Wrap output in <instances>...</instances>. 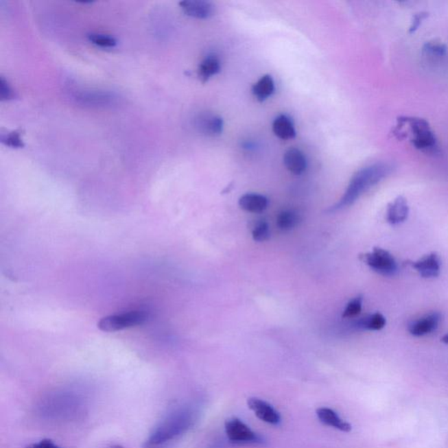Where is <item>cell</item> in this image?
<instances>
[{
  "mask_svg": "<svg viewBox=\"0 0 448 448\" xmlns=\"http://www.w3.org/2000/svg\"><path fill=\"white\" fill-rule=\"evenodd\" d=\"M193 423L190 410L176 409L161 419L146 438L143 448H171Z\"/></svg>",
  "mask_w": 448,
  "mask_h": 448,
  "instance_id": "obj_1",
  "label": "cell"
},
{
  "mask_svg": "<svg viewBox=\"0 0 448 448\" xmlns=\"http://www.w3.org/2000/svg\"><path fill=\"white\" fill-rule=\"evenodd\" d=\"M392 170L393 165L387 162H377L362 168L352 177L342 198L329 211H338L352 205L359 197L389 176Z\"/></svg>",
  "mask_w": 448,
  "mask_h": 448,
  "instance_id": "obj_2",
  "label": "cell"
},
{
  "mask_svg": "<svg viewBox=\"0 0 448 448\" xmlns=\"http://www.w3.org/2000/svg\"><path fill=\"white\" fill-rule=\"evenodd\" d=\"M399 122L406 126V137H411V142L418 150L425 154H440L438 139L427 120L419 117H403Z\"/></svg>",
  "mask_w": 448,
  "mask_h": 448,
  "instance_id": "obj_3",
  "label": "cell"
},
{
  "mask_svg": "<svg viewBox=\"0 0 448 448\" xmlns=\"http://www.w3.org/2000/svg\"><path fill=\"white\" fill-rule=\"evenodd\" d=\"M148 318V314L145 311H130V312L103 318L98 322V327L104 332H117L129 327L142 325Z\"/></svg>",
  "mask_w": 448,
  "mask_h": 448,
  "instance_id": "obj_4",
  "label": "cell"
},
{
  "mask_svg": "<svg viewBox=\"0 0 448 448\" xmlns=\"http://www.w3.org/2000/svg\"><path fill=\"white\" fill-rule=\"evenodd\" d=\"M362 260L378 274L392 277L399 272L398 263L388 250L382 248H374L373 252L361 256Z\"/></svg>",
  "mask_w": 448,
  "mask_h": 448,
  "instance_id": "obj_5",
  "label": "cell"
},
{
  "mask_svg": "<svg viewBox=\"0 0 448 448\" xmlns=\"http://www.w3.org/2000/svg\"><path fill=\"white\" fill-rule=\"evenodd\" d=\"M225 432L231 443L237 444L256 443L260 437L241 419L231 418L225 422Z\"/></svg>",
  "mask_w": 448,
  "mask_h": 448,
  "instance_id": "obj_6",
  "label": "cell"
},
{
  "mask_svg": "<svg viewBox=\"0 0 448 448\" xmlns=\"http://www.w3.org/2000/svg\"><path fill=\"white\" fill-rule=\"evenodd\" d=\"M75 99L81 106L97 108L113 106L119 97L111 91L89 90L78 92Z\"/></svg>",
  "mask_w": 448,
  "mask_h": 448,
  "instance_id": "obj_7",
  "label": "cell"
},
{
  "mask_svg": "<svg viewBox=\"0 0 448 448\" xmlns=\"http://www.w3.org/2000/svg\"><path fill=\"white\" fill-rule=\"evenodd\" d=\"M441 320L440 314L433 312L412 320L408 326V331L416 338L429 335L438 329Z\"/></svg>",
  "mask_w": 448,
  "mask_h": 448,
  "instance_id": "obj_8",
  "label": "cell"
},
{
  "mask_svg": "<svg viewBox=\"0 0 448 448\" xmlns=\"http://www.w3.org/2000/svg\"><path fill=\"white\" fill-rule=\"evenodd\" d=\"M247 405L260 421L271 425H278L281 421L277 410L265 400L250 398L248 399Z\"/></svg>",
  "mask_w": 448,
  "mask_h": 448,
  "instance_id": "obj_9",
  "label": "cell"
},
{
  "mask_svg": "<svg viewBox=\"0 0 448 448\" xmlns=\"http://www.w3.org/2000/svg\"><path fill=\"white\" fill-rule=\"evenodd\" d=\"M179 5L184 14L200 20L212 17L215 12V5L204 0H184Z\"/></svg>",
  "mask_w": 448,
  "mask_h": 448,
  "instance_id": "obj_10",
  "label": "cell"
},
{
  "mask_svg": "<svg viewBox=\"0 0 448 448\" xmlns=\"http://www.w3.org/2000/svg\"><path fill=\"white\" fill-rule=\"evenodd\" d=\"M411 266L424 279L436 278L440 273L441 262L440 257L434 252L422 257L417 261L412 262Z\"/></svg>",
  "mask_w": 448,
  "mask_h": 448,
  "instance_id": "obj_11",
  "label": "cell"
},
{
  "mask_svg": "<svg viewBox=\"0 0 448 448\" xmlns=\"http://www.w3.org/2000/svg\"><path fill=\"white\" fill-rule=\"evenodd\" d=\"M196 128L208 137H217L224 130V120L215 114H202L196 119Z\"/></svg>",
  "mask_w": 448,
  "mask_h": 448,
  "instance_id": "obj_12",
  "label": "cell"
},
{
  "mask_svg": "<svg viewBox=\"0 0 448 448\" xmlns=\"http://www.w3.org/2000/svg\"><path fill=\"white\" fill-rule=\"evenodd\" d=\"M408 203L403 196L397 197L388 206L386 219L387 222L390 224L397 225L402 224V222L408 219Z\"/></svg>",
  "mask_w": 448,
  "mask_h": 448,
  "instance_id": "obj_13",
  "label": "cell"
},
{
  "mask_svg": "<svg viewBox=\"0 0 448 448\" xmlns=\"http://www.w3.org/2000/svg\"><path fill=\"white\" fill-rule=\"evenodd\" d=\"M284 164L289 172L296 176L303 174L307 167L306 156L297 148H290L285 152Z\"/></svg>",
  "mask_w": 448,
  "mask_h": 448,
  "instance_id": "obj_14",
  "label": "cell"
},
{
  "mask_svg": "<svg viewBox=\"0 0 448 448\" xmlns=\"http://www.w3.org/2000/svg\"><path fill=\"white\" fill-rule=\"evenodd\" d=\"M316 415L322 423L329 425V427L338 429V430L344 432V433H349L352 430L351 425L340 417L338 412L332 409L327 408H319L316 411Z\"/></svg>",
  "mask_w": 448,
  "mask_h": 448,
  "instance_id": "obj_15",
  "label": "cell"
},
{
  "mask_svg": "<svg viewBox=\"0 0 448 448\" xmlns=\"http://www.w3.org/2000/svg\"><path fill=\"white\" fill-rule=\"evenodd\" d=\"M221 71V61L219 57L215 54L207 56L203 61L200 63L198 68V76L200 80L206 82Z\"/></svg>",
  "mask_w": 448,
  "mask_h": 448,
  "instance_id": "obj_16",
  "label": "cell"
},
{
  "mask_svg": "<svg viewBox=\"0 0 448 448\" xmlns=\"http://www.w3.org/2000/svg\"><path fill=\"white\" fill-rule=\"evenodd\" d=\"M239 206L244 211L250 213H261L268 206V199L259 193H246L239 199Z\"/></svg>",
  "mask_w": 448,
  "mask_h": 448,
  "instance_id": "obj_17",
  "label": "cell"
},
{
  "mask_svg": "<svg viewBox=\"0 0 448 448\" xmlns=\"http://www.w3.org/2000/svg\"><path fill=\"white\" fill-rule=\"evenodd\" d=\"M272 131L281 139L287 141L296 137L294 123L287 115H279L272 123Z\"/></svg>",
  "mask_w": 448,
  "mask_h": 448,
  "instance_id": "obj_18",
  "label": "cell"
},
{
  "mask_svg": "<svg viewBox=\"0 0 448 448\" xmlns=\"http://www.w3.org/2000/svg\"><path fill=\"white\" fill-rule=\"evenodd\" d=\"M275 91V82L272 75H263L259 81L253 85L252 93L257 101L263 102L268 99Z\"/></svg>",
  "mask_w": 448,
  "mask_h": 448,
  "instance_id": "obj_19",
  "label": "cell"
},
{
  "mask_svg": "<svg viewBox=\"0 0 448 448\" xmlns=\"http://www.w3.org/2000/svg\"><path fill=\"white\" fill-rule=\"evenodd\" d=\"M386 325V317L382 314L376 313L370 314V316L362 318L358 320L355 326L358 329L364 330H370V331H379Z\"/></svg>",
  "mask_w": 448,
  "mask_h": 448,
  "instance_id": "obj_20",
  "label": "cell"
},
{
  "mask_svg": "<svg viewBox=\"0 0 448 448\" xmlns=\"http://www.w3.org/2000/svg\"><path fill=\"white\" fill-rule=\"evenodd\" d=\"M298 222H300L298 215L296 213L290 211L281 212L277 219L279 228L284 231L292 230V228L297 226Z\"/></svg>",
  "mask_w": 448,
  "mask_h": 448,
  "instance_id": "obj_21",
  "label": "cell"
},
{
  "mask_svg": "<svg viewBox=\"0 0 448 448\" xmlns=\"http://www.w3.org/2000/svg\"><path fill=\"white\" fill-rule=\"evenodd\" d=\"M87 38L92 44L102 47V49H113L117 44L116 38L109 36V34L91 33L87 34Z\"/></svg>",
  "mask_w": 448,
  "mask_h": 448,
  "instance_id": "obj_22",
  "label": "cell"
},
{
  "mask_svg": "<svg viewBox=\"0 0 448 448\" xmlns=\"http://www.w3.org/2000/svg\"><path fill=\"white\" fill-rule=\"evenodd\" d=\"M270 228L266 221L260 220L257 222L252 230V237L256 242H265L270 238Z\"/></svg>",
  "mask_w": 448,
  "mask_h": 448,
  "instance_id": "obj_23",
  "label": "cell"
},
{
  "mask_svg": "<svg viewBox=\"0 0 448 448\" xmlns=\"http://www.w3.org/2000/svg\"><path fill=\"white\" fill-rule=\"evenodd\" d=\"M363 307V297L358 296L353 298L346 306L343 311V318H352L358 316Z\"/></svg>",
  "mask_w": 448,
  "mask_h": 448,
  "instance_id": "obj_24",
  "label": "cell"
},
{
  "mask_svg": "<svg viewBox=\"0 0 448 448\" xmlns=\"http://www.w3.org/2000/svg\"><path fill=\"white\" fill-rule=\"evenodd\" d=\"M423 52L432 58H440L446 55L447 47L441 43H428L425 44Z\"/></svg>",
  "mask_w": 448,
  "mask_h": 448,
  "instance_id": "obj_25",
  "label": "cell"
},
{
  "mask_svg": "<svg viewBox=\"0 0 448 448\" xmlns=\"http://www.w3.org/2000/svg\"><path fill=\"white\" fill-rule=\"evenodd\" d=\"M1 142L6 146L11 148H24V143L21 139V132L19 131L12 132L8 134L3 135L1 137Z\"/></svg>",
  "mask_w": 448,
  "mask_h": 448,
  "instance_id": "obj_26",
  "label": "cell"
},
{
  "mask_svg": "<svg viewBox=\"0 0 448 448\" xmlns=\"http://www.w3.org/2000/svg\"><path fill=\"white\" fill-rule=\"evenodd\" d=\"M15 92L12 86L6 81L4 76H0V100L10 101L14 99Z\"/></svg>",
  "mask_w": 448,
  "mask_h": 448,
  "instance_id": "obj_27",
  "label": "cell"
},
{
  "mask_svg": "<svg viewBox=\"0 0 448 448\" xmlns=\"http://www.w3.org/2000/svg\"><path fill=\"white\" fill-rule=\"evenodd\" d=\"M25 448H62L61 447L57 446V445L54 443V441L49 440V438H45V440H41L38 441V443H33L30 445Z\"/></svg>",
  "mask_w": 448,
  "mask_h": 448,
  "instance_id": "obj_28",
  "label": "cell"
},
{
  "mask_svg": "<svg viewBox=\"0 0 448 448\" xmlns=\"http://www.w3.org/2000/svg\"><path fill=\"white\" fill-rule=\"evenodd\" d=\"M425 17H427V14H423V12L416 14L414 19H413L411 27H410V33H413L416 30H418L421 21H423Z\"/></svg>",
  "mask_w": 448,
  "mask_h": 448,
  "instance_id": "obj_29",
  "label": "cell"
},
{
  "mask_svg": "<svg viewBox=\"0 0 448 448\" xmlns=\"http://www.w3.org/2000/svg\"><path fill=\"white\" fill-rule=\"evenodd\" d=\"M441 341H443L445 343V344L448 345V333H447V335H445L443 336V340H441Z\"/></svg>",
  "mask_w": 448,
  "mask_h": 448,
  "instance_id": "obj_30",
  "label": "cell"
},
{
  "mask_svg": "<svg viewBox=\"0 0 448 448\" xmlns=\"http://www.w3.org/2000/svg\"><path fill=\"white\" fill-rule=\"evenodd\" d=\"M106 448H123L120 445H111V446L107 447Z\"/></svg>",
  "mask_w": 448,
  "mask_h": 448,
  "instance_id": "obj_31",
  "label": "cell"
}]
</instances>
